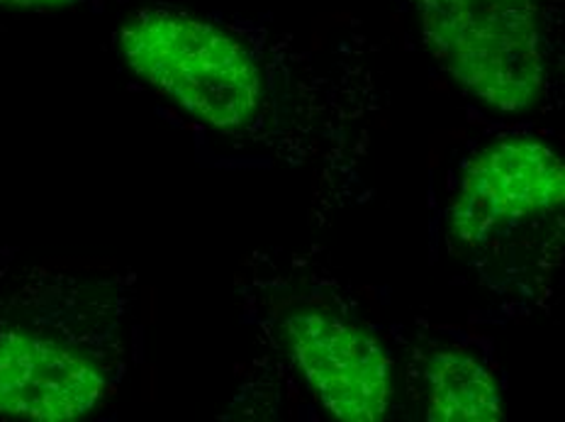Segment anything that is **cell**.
I'll return each mask as SVG.
<instances>
[{
    "mask_svg": "<svg viewBox=\"0 0 565 422\" xmlns=\"http://www.w3.org/2000/svg\"><path fill=\"white\" fill-rule=\"evenodd\" d=\"M424 44L458 84L498 110L544 93V40L534 0H417Z\"/></svg>",
    "mask_w": 565,
    "mask_h": 422,
    "instance_id": "cell-3",
    "label": "cell"
},
{
    "mask_svg": "<svg viewBox=\"0 0 565 422\" xmlns=\"http://www.w3.org/2000/svg\"><path fill=\"white\" fill-rule=\"evenodd\" d=\"M502 398L492 373L461 351H437L427 365V418L439 422L502 420Z\"/></svg>",
    "mask_w": 565,
    "mask_h": 422,
    "instance_id": "cell-6",
    "label": "cell"
},
{
    "mask_svg": "<svg viewBox=\"0 0 565 422\" xmlns=\"http://www.w3.org/2000/svg\"><path fill=\"white\" fill-rule=\"evenodd\" d=\"M113 377V351L78 296L0 272V415L81 420L105 401Z\"/></svg>",
    "mask_w": 565,
    "mask_h": 422,
    "instance_id": "cell-1",
    "label": "cell"
},
{
    "mask_svg": "<svg viewBox=\"0 0 565 422\" xmlns=\"http://www.w3.org/2000/svg\"><path fill=\"white\" fill-rule=\"evenodd\" d=\"M74 3H81V0H0V6L6 8H32V10L62 8V6H74Z\"/></svg>",
    "mask_w": 565,
    "mask_h": 422,
    "instance_id": "cell-7",
    "label": "cell"
},
{
    "mask_svg": "<svg viewBox=\"0 0 565 422\" xmlns=\"http://www.w3.org/2000/svg\"><path fill=\"white\" fill-rule=\"evenodd\" d=\"M129 68L185 113L220 130H237L264 98L262 72L239 40L179 10H139L120 30Z\"/></svg>",
    "mask_w": 565,
    "mask_h": 422,
    "instance_id": "cell-2",
    "label": "cell"
},
{
    "mask_svg": "<svg viewBox=\"0 0 565 422\" xmlns=\"http://www.w3.org/2000/svg\"><path fill=\"white\" fill-rule=\"evenodd\" d=\"M290 355L320 403L337 420L375 422L391 405V361L375 339L322 313L286 320Z\"/></svg>",
    "mask_w": 565,
    "mask_h": 422,
    "instance_id": "cell-5",
    "label": "cell"
},
{
    "mask_svg": "<svg viewBox=\"0 0 565 422\" xmlns=\"http://www.w3.org/2000/svg\"><path fill=\"white\" fill-rule=\"evenodd\" d=\"M561 157L536 139H504L468 163L451 203V232L468 247L510 238L563 205Z\"/></svg>",
    "mask_w": 565,
    "mask_h": 422,
    "instance_id": "cell-4",
    "label": "cell"
}]
</instances>
